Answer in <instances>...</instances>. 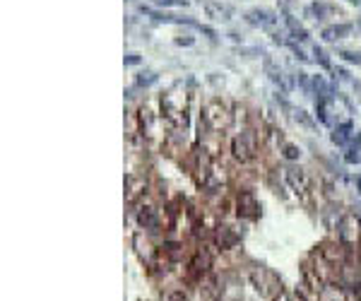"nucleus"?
<instances>
[{
	"label": "nucleus",
	"instance_id": "obj_20",
	"mask_svg": "<svg viewBox=\"0 0 361 301\" xmlns=\"http://www.w3.org/2000/svg\"><path fill=\"white\" fill-rule=\"evenodd\" d=\"M267 75H270V80H272L275 84H279V87H282L284 92L289 89V84H287V80H284V73H282L279 68H275V65H272L270 60H267Z\"/></svg>",
	"mask_w": 361,
	"mask_h": 301
},
{
	"label": "nucleus",
	"instance_id": "obj_5",
	"mask_svg": "<svg viewBox=\"0 0 361 301\" xmlns=\"http://www.w3.org/2000/svg\"><path fill=\"white\" fill-rule=\"evenodd\" d=\"M133 207H135V219H138V224L142 229H147V231H159L162 217H159V210H157L154 202H149V200L142 198L138 205H133Z\"/></svg>",
	"mask_w": 361,
	"mask_h": 301
},
{
	"label": "nucleus",
	"instance_id": "obj_30",
	"mask_svg": "<svg viewBox=\"0 0 361 301\" xmlns=\"http://www.w3.org/2000/svg\"><path fill=\"white\" fill-rule=\"evenodd\" d=\"M313 55H315V60H318L323 68H330V60H328V55H325L323 49H318V46H315V49H313Z\"/></svg>",
	"mask_w": 361,
	"mask_h": 301
},
{
	"label": "nucleus",
	"instance_id": "obj_31",
	"mask_svg": "<svg viewBox=\"0 0 361 301\" xmlns=\"http://www.w3.org/2000/svg\"><path fill=\"white\" fill-rule=\"evenodd\" d=\"M140 60H142L140 53H128V55H125V65H138Z\"/></svg>",
	"mask_w": 361,
	"mask_h": 301
},
{
	"label": "nucleus",
	"instance_id": "obj_25",
	"mask_svg": "<svg viewBox=\"0 0 361 301\" xmlns=\"http://www.w3.org/2000/svg\"><path fill=\"white\" fill-rule=\"evenodd\" d=\"M282 154H284V159L294 162V159H299V157H301V150H299L296 145H284V147H282Z\"/></svg>",
	"mask_w": 361,
	"mask_h": 301
},
{
	"label": "nucleus",
	"instance_id": "obj_21",
	"mask_svg": "<svg viewBox=\"0 0 361 301\" xmlns=\"http://www.w3.org/2000/svg\"><path fill=\"white\" fill-rule=\"evenodd\" d=\"M289 113H291V118L299 123V125H304V128H313V121H311V116L306 113V111H301V109H291L289 106Z\"/></svg>",
	"mask_w": 361,
	"mask_h": 301
},
{
	"label": "nucleus",
	"instance_id": "obj_17",
	"mask_svg": "<svg viewBox=\"0 0 361 301\" xmlns=\"http://www.w3.org/2000/svg\"><path fill=\"white\" fill-rule=\"evenodd\" d=\"M301 275H304V282H306V287H311L315 294H320V289L325 287L323 284V279L318 277V273L313 270V265H311V260H306L304 265H301Z\"/></svg>",
	"mask_w": 361,
	"mask_h": 301
},
{
	"label": "nucleus",
	"instance_id": "obj_13",
	"mask_svg": "<svg viewBox=\"0 0 361 301\" xmlns=\"http://www.w3.org/2000/svg\"><path fill=\"white\" fill-rule=\"evenodd\" d=\"M275 12H270V10H260V7H255V10H248L246 12V22L253 25V27H272L275 25Z\"/></svg>",
	"mask_w": 361,
	"mask_h": 301
},
{
	"label": "nucleus",
	"instance_id": "obj_16",
	"mask_svg": "<svg viewBox=\"0 0 361 301\" xmlns=\"http://www.w3.org/2000/svg\"><path fill=\"white\" fill-rule=\"evenodd\" d=\"M200 297H202V301H217L219 297H222V287H219V282H217L215 277L205 275L202 282H200Z\"/></svg>",
	"mask_w": 361,
	"mask_h": 301
},
{
	"label": "nucleus",
	"instance_id": "obj_28",
	"mask_svg": "<svg viewBox=\"0 0 361 301\" xmlns=\"http://www.w3.org/2000/svg\"><path fill=\"white\" fill-rule=\"evenodd\" d=\"M154 5H159V7H186L188 0H154Z\"/></svg>",
	"mask_w": 361,
	"mask_h": 301
},
{
	"label": "nucleus",
	"instance_id": "obj_6",
	"mask_svg": "<svg viewBox=\"0 0 361 301\" xmlns=\"http://www.w3.org/2000/svg\"><path fill=\"white\" fill-rule=\"evenodd\" d=\"M315 251L333 265L335 270H342L344 263H347V251H349V248L344 246V244H337V241H323Z\"/></svg>",
	"mask_w": 361,
	"mask_h": 301
},
{
	"label": "nucleus",
	"instance_id": "obj_23",
	"mask_svg": "<svg viewBox=\"0 0 361 301\" xmlns=\"http://www.w3.org/2000/svg\"><path fill=\"white\" fill-rule=\"evenodd\" d=\"M275 301H306V297L299 292V289H284Z\"/></svg>",
	"mask_w": 361,
	"mask_h": 301
},
{
	"label": "nucleus",
	"instance_id": "obj_9",
	"mask_svg": "<svg viewBox=\"0 0 361 301\" xmlns=\"http://www.w3.org/2000/svg\"><path fill=\"white\" fill-rule=\"evenodd\" d=\"M241 236H243V231H236L234 226H226V224L215 226V231H212V241H215V246L219 248V251L236 248L239 241H241Z\"/></svg>",
	"mask_w": 361,
	"mask_h": 301
},
{
	"label": "nucleus",
	"instance_id": "obj_33",
	"mask_svg": "<svg viewBox=\"0 0 361 301\" xmlns=\"http://www.w3.org/2000/svg\"><path fill=\"white\" fill-rule=\"evenodd\" d=\"M176 44L178 46H191L193 44V36H181V39H176Z\"/></svg>",
	"mask_w": 361,
	"mask_h": 301
},
{
	"label": "nucleus",
	"instance_id": "obj_11",
	"mask_svg": "<svg viewBox=\"0 0 361 301\" xmlns=\"http://www.w3.org/2000/svg\"><path fill=\"white\" fill-rule=\"evenodd\" d=\"M144 191H147V178L144 176H138V174L125 176V200H128V205H138L144 198Z\"/></svg>",
	"mask_w": 361,
	"mask_h": 301
},
{
	"label": "nucleus",
	"instance_id": "obj_8",
	"mask_svg": "<svg viewBox=\"0 0 361 301\" xmlns=\"http://www.w3.org/2000/svg\"><path fill=\"white\" fill-rule=\"evenodd\" d=\"M284 181H287V186L296 193L299 198H304V200L308 198V193H311V178H308V174H306L304 169H294V166L284 169Z\"/></svg>",
	"mask_w": 361,
	"mask_h": 301
},
{
	"label": "nucleus",
	"instance_id": "obj_15",
	"mask_svg": "<svg viewBox=\"0 0 361 301\" xmlns=\"http://www.w3.org/2000/svg\"><path fill=\"white\" fill-rule=\"evenodd\" d=\"M200 5H202V10H205V15H207L210 20L222 22V20H229V17H231V7H226V5H222V2H215V0H202Z\"/></svg>",
	"mask_w": 361,
	"mask_h": 301
},
{
	"label": "nucleus",
	"instance_id": "obj_4",
	"mask_svg": "<svg viewBox=\"0 0 361 301\" xmlns=\"http://www.w3.org/2000/svg\"><path fill=\"white\" fill-rule=\"evenodd\" d=\"M337 239L347 248H354L361 244V219L357 215H344L337 222Z\"/></svg>",
	"mask_w": 361,
	"mask_h": 301
},
{
	"label": "nucleus",
	"instance_id": "obj_14",
	"mask_svg": "<svg viewBox=\"0 0 361 301\" xmlns=\"http://www.w3.org/2000/svg\"><path fill=\"white\" fill-rule=\"evenodd\" d=\"M318 301H352V294L344 289V287H339V284H325L323 289H320V294H318Z\"/></svg>",
	"mask_w": 361,
	"mask_h": 301
},
{
	"label": "nucleus",
	"instance_id": "obj_34",
	"mask_svg": "<svg viewBox=\"0 0 361 301\" xmlns=\"http://www.w3.org/2000/svg\"><path fill=\"white\" fill-rule=\"evenodd\" d=\"M357 188H359V193H361V176H357Z\"/></svg>",
	"mask_w": 361,
	"mask_h": 301
},
{
	"label": "nucleus",
	"instance_id": "obj_10",
	"mask_svg": "<svg viewBox=\"0 0 361 301\" xmlns=\"http://www.w3.org/2000/svg\"><path fill=\"white\" fill-rule=\"evenodd\" d=\"M260 212V202L250 191H241L236 195V215L241 219H258Z\"/></svg>",
	"mask_w": 361,
	"mask_h": 301
},
{
	"label": "nucleus",
	"instance_id": "obj_2",
	"mask_svg": "<svg viewBox=\"0 0 361 301\" xmlns=\"http://www.w3.org/2000/svg\"><path fill=\"white\" fill-rule=\"evenodd\" d=\"M250 284H253V289L263 297V299H270L275 301L284 292V287H282V279H279V275L275 270H270V268H253L250 270Z\"/></svg>",
	"mask_w": 361,
	"mask_h": 301
},
{
	"label": "nucleus",
	"instance_id": "obj_26",
	"mask_svg": "<svg viewBox=\"0 0 361 301\" xmlns=\"http://www.w3.org/2000/svg\"><path fill=\"white\" fill-rule=\"evenodd\" d=\"M313 87H315V92H318V94H320L323 99H325V97L330 94V87H328V82H325V80H323L320 75H315V77H313Z\"/></svg>",
	"mask_w": 361,
	"mask_h": 301
},
{
	"label": "nucleus",
	"instance_id": "obj_12",
	"mask_svg": "<svg viewBox=\"0 0 361 301\" xmlns=\"http://www.w3.org/2000/svg\"><path fill=\"white\" fill-rule=\"evenodd\" d=\"M188 268H191L193 277H205V275L210 273V268H212V253L205 246L197 248L193 253V258H191V263H188Z\"/></svg>",
	"mask_w": 361,
	"mask_h": 301
},
{
	"label": "nucleus",
	"instance_id": "obj_29",
	"mask_svg": "<svg viewBox=\"0 0 361 301\" xmlns=\"http://www.w3.org/2000/svg\"><path fill=\"white\" fill-rule=\"evenodd\" d=\"M344 162L347 164H359L361 162V152H359V147H352L347 154H344Z\"/></svg>",
	"mask_w": 361,
	"mask_h": 301
},
{
	"label": "nucleus",
	"instance_id": "obj_19",
	"mask_svg": "<svg viewBox=\"0 0 361 301\" xmlns=\"http://www.w3.org/2000/svg\"><path fill=\"white\" fill-rule=\"evenodd\" d=\"M349 31H352V27H349V25H333V27H325V29H323V34H320V36H323L325 41H337V39L347 36Z\"/></svg>",
	"mask_w": 361,
	"mask_h": 301
},
{
	"label": "nucleus",
	"instance_id": "obj_18",
	"mask_svg": "<svg viewBox=\"0 0 361 301\" xmlns=\"http://www.w3.org/2000/svg\"><path fill=\"white\" fill-rule=\"evenodd\" d=\"M352 137H354V125H352L349 121H347V123H339V125L333 130V142L335 145H339V147L347 145Z\"/></svg>",
	"mask_w": 361,
	"mask_h": 301
},
{
	"label": "nucleus",
	"instance_id": "obj_7",
	"mask_svg": "<svg viewBox=\"0 0 361 301\" xmlns=\"http://www.w3.org/2000/svg\"><path fill=\"white\" fill-rule=\"evenodd\" d=\"M224 188H226V171H224V166L215 162L212 169L207 171V176L202 178L200 191H205L207 195H219V193H224Z\"/></svg>",
	"mask_w": 361,
	"mask_h": 301
},
{
	"label": "nucleus",
	"instance_id": "obj_27",
	"mask_svg": "<svg viewBox=\"0 0 361 301\" xmlns=\"http://www.w3.org/2000/svg\"><path fill=\"white\" fill-rule=\"evenodd\" d=\"M339 55H342L347 63H352V65H361V53L359 51H339Z\"/></svg>",
	"mask_w": 361,
	"mask_h": 301
},
{
	"label": "nucleus",
	"instance_id": "obj_24",
	"mask_svg": "<svg viewBox=\"0 0 361 301\" xmlns=\"http://www.w3.org/2000/svg\"><path fill=\"white\" fill-rule=\"evenodd\" d=\"M157 82V73H152V70H147V73H140L138 80H135V84L138 87H149V84Z\"/></svg>",
	"mask_w": 361,
	"mask_h": 301
},
{
	"label": "nucleus",
	"instance_id": "obj_3",
	"mask_svg": "<svg viewBox=\"0 0 361 301\" xmlns=\"http://www.w3.org/2000/svg\"><path fill=\"white\" fill-rule=\"evenodd\" d=\"M202 121H205V125H207V130H215V133H222L226 130L229 125H231V121H234V113L231 109L219 101V99H212L205 111H202Z\"/></svg>",
	"mask_w": 361,
	"mask_h": 301
},
{
	"label": "nucleus",
	"instance_id": "obj_32",
	"mask_svg": "<svg viewBox=\"0 0 361 301\" xmlns=\"http://www.w3.org/2000/svg\"><path fill=\"white\" fill-rule=\"evenodd\" d=\"M168 301H188V297H186L183 292H173V294L168 297Z\"/></svg>",
	"mask_w": 361,
	"mask_h": 301
},
{
	"label": "nucleus",
	"instance_id": "obj_1",
	"mask_svg": "<svg viewBox=\"0 0 361 301\" xmlns=\"http://www.w3.org/2000/svg\"><path fill=\"white\" fill-rule=\"evenodd\" d=\"M260 154V135L253 128H243L241 133L231 140V157L241 164H250L255 162Z\"/></svg>",
	"mask_w": 361,
	"mask_h": 301
},
{
	"label": "nucleus",
	"instance_id": "obj_22",
	"mask_svg": "<svg viewBox=\"0 0 361 301\" xmlns=\"http://www.w3.org/2000/svg\"><path fill=\"white\" fill-rule=\"evenodd\" d=\"M328 10H330V7H328V5H323V2H311V5L306 7V12H308V15H313L315 20H323V17L328 15Z\"/></svg>",
	"mask_w": 361,
	"mask_h": 301
},
{
	"label": "nucleus",
	"instance_id": "obj_35",
	"mask_svg": "<svg viewBox=\"0 0 361 301\" xmlns=\"http://www.w3.org/2000/svg\"><path fill=\"white\" fill-rule=\"evenodd\" d=\"M349 2H354V5H357V2H361V0H349Z\"/></svg>",
	"mask_w": 361,
	"mask_h": 301
}]
</instances>
